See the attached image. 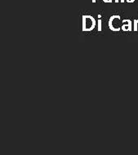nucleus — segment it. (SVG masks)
I'll list each match as a JSON object with an SVG mask.
<instances>
[{"label": "nucleus", "mask_w": 138, "mask_h": 155, "mask_svg": "<svg viewBox=\"0 0 138 155\" xmlns=\"http://www.w3.org/2000/svg\"><path fill=\"white\" fill-rule=\"evenodd\" d=\"M114 2H115V3H118V2H119V0H114Z\"/></svg>", "instance_id": "10"}, {"label": "nucleus", "mask_w": 138, "mask_h": 155, "mask_svg": "<svg viewBox=\"0 0 138 155\" xmlns=\"http://www.w3.org/2000/svg\"><path fill=\"white\" fill-rule=\"evenodd\" d=\"M122 26H123V20H121V17L118 15H114L112 17H110L108 26L110 28V30L114 32H118L122 29Z\"/></svg>", "instance_id": "2"}, {"label": "nucleus", "mask_w": 138, "mask_h": 155, "mask_svg": "<svg viewBox=\"0 0 138 155\" xmlns=\"http://www.w3.org/2000/svg\"><path fill=\"white\" fill-rule=\"evenodd\" d=\"M127 3H134L135 2V0H127Z\"/></svg>", "instance_id": "7"}, {"label": "nucleus", "mask_w": 138, "mask_h": 155, "mask_svg": "<svg viewBox=\"0 0 138 155\" xmlns=\"http://www.w3.org/2000/svg\"><path fill=\"white\" fill-rule=\"evenodd\" d=\"M97 30L99 31V32H101V31L102 30V19H100L99 18L98 20H97Z\"/></svg>", "instance_id": "4"}, {"label": "nucleus", "mask_w": 138, "mask_h": 155, "mask_svg": "<svg viewBox=\"0 0 138 155\" xmlns=\"http://www.w3.org/2000/svg\"><path fill=\"white\" fill-rule=\"evenodd\" d=\"M120 2H121V3H124V2H125V0H120Z\"/></svg>", "instance_id": "9"}, {"label": "nucleus", "mask_w": 138, "mask_h": 155, "mask_svg": "<svg viewBox=\"0 0 138 155\" xmlns=\"http://www.w3.org/2000/svg\"><path fill=\"white\" fill-rule=\"evenodd\" d=\"M137 26H138V20H133V31L137 32Z\"/></svg>", "instance_id": "5"}, {"label": "nucleus", "mask_w": 138, "mask_h": 155, "mask_svg": "<svg viewBox=\"0 0 138 155\" xmlns=\"http://www.w3.org/2000/svg\"><path fill=\"white\" fill-rule=\"evenodd\" d=\"M92 2H93V3H95L96 2V0H92Z\"/></svg>", "instance_id": "8"}, {"label": "nucleus", "mask_w": 138, "mask_h": 155, "mask_svg": "<svg viewBox=\"0 0 138 155\" xmlns=\"http://www.w3.org/2000/svg\"><path fill=\"white\" fill-rule=\"evenodd\" d=\"M98 17L101 19V18H102V15H98Z\"/></svg>", "instance_id": "11"}, {"label": "nucleus", "mask_w": 138, "mask_h": 155, "mask_svg": "<svg viewBox=\"0 0 138 155\" xmlns=\"http://www.w3.org/2000/svg\"><path fill=\"white\" fill-rule=\"evenodd\" d=\"M133 22L132 20L129 19H125L123 20V26H122V30L124 32H130L133 30V27H132Z\"/></svg>", "instance_id": "3"}, {"label": "nucleus", "mask_w": 138, "mask_h": 155, "mask_svg": "<svg viewBox=\"0 0 138 155\" xmlns=\"http://www.w3.org/2000/svg\"><path fill=\"white\" fill-rule=\"evenodd\" d=\"M96 21L95 18L90 15H83L82 17V30L83 32H90L96 27Z\"/></svg>", "instance_id": "1"}, {"label": "nucleus", "mask_w": 138, "mask_h": 155, "mask_svg": "<svg viewBox=\"0 0 138 155\" xmlns=\"http://www.w3.org/2000/svg\"><path fill=\"white\" fill-rule=\"evenodd\" d=\"M104 3H111L113 2V0H102Z\"/></svg>", "instance_id": "6"}]
</instances>
